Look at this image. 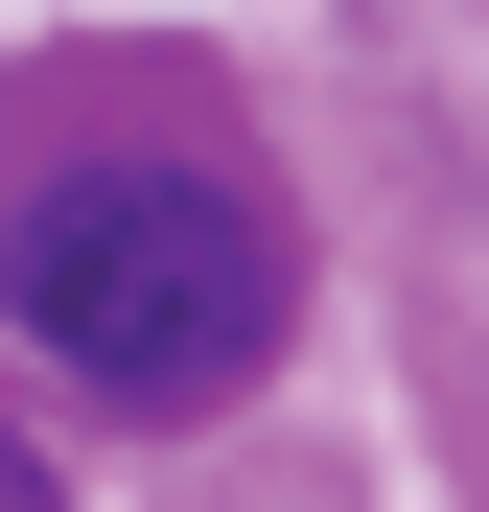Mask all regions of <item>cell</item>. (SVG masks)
I'll return each mask as SVG.
<instances>
[{"instance_id": "cell-1", "label": "cell", "mask_w": 489, "mask_h": 512, "mask_svg": "<svg viewBox=\"0 0 489 512\" xmlns=\"http://www.w3.org/2000/svg\"><path fill=\"white\" fill-rule=\"evenodd\" d=\"M303 233L187 140H70L24 210H0V326L94 396V419H210L233 373L280 350Z\"/></svg>"}, {"instance_id": "cell-2", "label": "cell", "mask_w": 489, "mask_h": 512, "mask_svg": "<svg viewBox=\"0 0 489 512\" xmlns=\"http://www.w3.org/2000/svg\"><path fill=\"white\" fill-rule=\"evenodd\" d=\"M0 512H70V489H47V443H24V419H0Z\"/></svg>"}]
</instances>
